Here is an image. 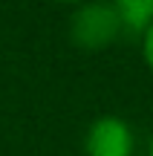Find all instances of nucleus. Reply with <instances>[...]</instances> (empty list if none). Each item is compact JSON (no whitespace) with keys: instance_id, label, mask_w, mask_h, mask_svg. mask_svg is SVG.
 <instances>
[{"instance_id":"3","label":"nucleus","mask_w":153,"mask_h":156,"mask_svg":"<svg viewBox=\"0 0 153 156\" xmlns=\"http://www.w3.org/2000/svg\"><path fill=\"white\" fill-rule=\"evenodd\" d=\"M127 32H144L153 23V0H110Z\"/></svg>"},{"instance_id":"1","label":"nucleus","mask_w":153,"mask_h":156,"mask_svg":"<svg viewBox=\"0 0 153 156\" xmlns=\"http://www.w3.org/2000/svg\"><path fill=\"white\" fill-rule=\"evenodd\" d=\"M124 32L119 12L110 0H84L69 17V41L84 52L107 49Z\"/></svg>"},{"instance_id":"4","label":"nucleus","mask_w":153,"mask_h":156,"mask_svg":"<svg viewBox=\"0 0 153 156\" xmlns=\"http://www.w3.org/2000/svg\"><path fill=\"white\" fill-rule=\"evenodd\" d=\"M142 55H144V64H148V69L153 73V23L142 32Z\"/></svg>"},{"instance_id":"5","label":"nucleus","mask_w":153,"mask_h":156,"mask_svg":"<svg viewBox=\"0 0 153 156\" xmlns=\"http://www.w3.org/2000/svg\"><path fill=\"white\" fill-rule=\"evenodd\" d=\"M55 3H84V0H55Z\"/></svg>"},{"instance_id":"2","label":"nucleus","mask_w":153,"mask_h":156,"mask_svg":"<svg viewBox=\"0 0 153 156\" xmlns=\"http://www.w3.org/2000/svg\"><path fill=\"white\" fill-rule=\"evenodd\" d=\"M136 136L133 127L119 116H101L87 127L84 153L87 156H133Z\"/></svg>"},{"instance_id":"6","label":"nucleus","mask_w":153,"mask_h":156,"mask_svg":"<svg viewBox=\"0 0 153 156\" xmlns=\"http://www.w3.org/2000/svg\"><path fill=\"white\" fill-rule=\"evenodd\" d=\"M148 156H153V139H150V145H148Z\"/></svg>"}]
</instances>
